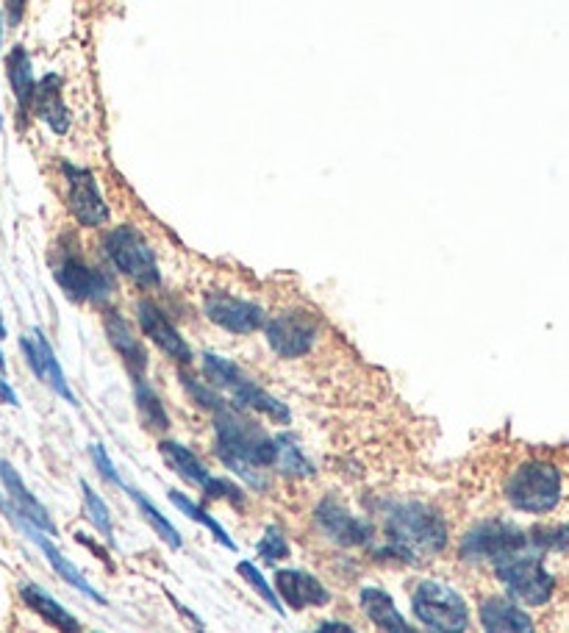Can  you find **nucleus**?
I'll list each match as a JSON object with an SVG mask.
<instances>
[{
    "instance_id": "f257e3e1",
    "label": "nucleus",
    "mask_w": 569,
    "mask_h": 633,
    "mask_svg": "<svg viewBox=\"0 0 569 633\" xmlns=\"http://www.w3.org/2000/svg\"><path fill=\"white\" fill-rule=\"evenodd\" d=\"M389 545L375 556L400 564H422L447 547V522L439 511L420 500H386L378 506Z\"/></svg>"
},
{
    "instance_id": "f03ea898",
    "label": "nucleus",
    "mask_w": 569,
    "mask_h": 633,
    "mask_svg": "<svg viewBox=\"0 0 569 633\" xmlns=\"http://www.w3.org/2000/svg\"><path fill=\"white\" fill-rule=\"evenodd\" d=\"M214 431H217V456L239 481L253 489H267L264 470L275 464V436H267L259 422L239 414L231 406L214 411Z\"/></svg>"
},
{
    "instance_id": "7ed1b4c3",
    "label": "nucleus",
    "mask_w": 569,
    "mask_h": 633,
    "mask_svg": "<svg viewBox=\"0 0 569 633\" xmlns=\"http://www.w3.org/2000/svg\"><path fill=\"white\" fill-rule=\"evenodd\" d=\"M503 492H506L511 509L542 517V514H550L561 503L564 475H561V470L553 461L528 459L517 464V470L508 475Z\"/></svg>"
},
{
    "instance_id": "20e7f679",
    "label": "nucleus",
    "mask_w": 569,
    "mask_h": 633,
    "mask_svg": "<svg viewBox=\"0 0 569 633\" xmlns=\"http://www.w3.org/2000/svg\"><path fill=\"white\" fill-rule=\"evenodd\" d=\"M500 584L506 586L508 597L525 606H545L556 595V575L545 567V556L531 545L514 553L511 559L495 567Z\"/></svg>"
},
{
    "instance_id": "39448f33",
    "label": "nucleus",
    "mask_w": 569,
    "mask_h": 633,
    "mask_svg": "<svg viewBox=\"0 0 569 633\" xmlns=\"http://www.w3.org/2000/svg\"><path fill=\"white\" fill-rule=\"evenodd\" d=\"M411 611L431 633H464L470 628V606L445 581H420L411 592Z\"/></svg>"
},
{
    "instance_id": "423d86ee",
    "label": "nucleus",
    "mask_w": 569,
    "mask_h": 633,
    "mask_svg": "<svg viewBox=\"0 0 569 633\" xmlns=\"http://www.w3.org/2000/svg\"><path fill=\"white\" fill-rule=\"evenodd\" d=\"M525 547H528V531H522L520 525L506 520H483L461 536L458 556L470 564L497 567L500 561L511 559Z\"/></svg>"
},
{
    "instance_id": "0eeeda50",
    "label": "nucleus",
    "mask_w": 569,
    "mask_h": 633,
    "mask_svg": "<svg viewBox=\"0 0 569 633\" xmlns=\"http://www.w3.org/2000/svg\"><path fill=\"white\" fill-rule=\"evenodd\" d=\"M203 370L209 375L214 384L231 392V398L236 400V406L250 411H259L264 417H270L275 422H289L292 420V411L289 406H284L281 400L273 398L267 389H261L256 381H250L248 375L242 373L236 364H231L228 359H220L214 353H206L203 356Z\"/></svg>"
},
{
    "instance_id": "6e6552de",
    "label": "nucleus",
    "mask_w": 569,
    "mask_h": 633,
    "mask_svg": "<svg viewBox=\"0 0 569 633\" xmlns=\"http://www.w3.org/2000/svg\"><path fill=\"white\" fill-rule=\"evenodd\" d=\"M103 248L109 253V259L114 261V267L123 275H128L137 286L153 289V286L161 284L156 256H153V250L137 228H131V225L114 228L112 234H106V239H103Z\"/></svg>"
},
{
    "instance_id": "1a4fd4ad",
    "label": "nucleus",
    "mask_w": 569,
    "mask_h": 633,
    "mask_svg": "<svg viewBox=\"0 0 569 633\" xmlns=\"http://www.w3.org/2000/svg\"><path fill=\"white\" fill-rule=\"evenodd\" d=\"M159 453L164 456L167 461V467L175 470L184 481H189L192 486H198L200 492L211 500H231L234 506H239L245 495H242V489L231 481H225V478H214L209 470H206V464L189 450L186 445L181 442H173V439H164L159 445Z\"/></svg>"
},
{
    "instance_id": "9d476101",
    "label": "nucleus",
    "mask_w": 569,
    "mask_h": 633,
    "mask_svg": "<svg viewBox=\"0 0 569 633\" xmlns=\"http://www.w3.org/2000/svg\"><path fill=\"white\" fill-rule=\"evenodd\" d=\"M0 509H3V514H6V517L14 522V528H20V534L28 536V539H31V542H34L39 550H42V556L50 561V567L56 570V575H59L62 581H67V584L73 586V589H78V592H84L89 600H95V603H106V597L98 595V589L89 584L87 578H84V572L78 570V567H75L73 561L67 559V556H62V553H59V547L50 542L48 534H42V531H37L31 522L23 520V517H20V514H17V511L9 506V500H3V497H0Z\"/></svg>"
},
{
    "instance_id": "9b49d317",
    "label": "nucleus",
    "mask_w": 569,
    "mask_h": 633,
    "mask_svg": "<svg viewBox=\"0 0 569 633\" xmlns=\"http://www.w3.org/2000/svg\"><path fill=\"white\" fill-rule=\"evenodd\" d=\"M317 323L311 320L306 311H286V314H278L273 323H267L264 334H267V342L270 348L284 356V359H297V356H306L314 342H317Z\"/></svg>"
},
{
    "instance_id": "f8f14e48",
    "label": "nucleus",
    "mask_w": 569,
    "mask_h": 633,
    "mask_svg": "<svg viewBox=\"0 0 569 633\" xmlns=\"http://www.w3.org/2000/svg\"><path fill=\"white\" fill-rule=\"evenodd\" d=\"M314 522L322 534L339 547H364L370 545L375 536L370 522L356 517L353 511H347L342 503H336L331 497H325L314 509Z\"/></svg>"
},
{
    "instance_id": "ddd939ff",
    "label": "nucleus",
    "mask_w": 569,
    "mask_h": 633,
    "mask_svg": "<svg viewBox=\"0 0 569 633\" xmlns=\"http://www.w3.org/2000/svg\"><path fill=\"white\" fill-rule=\"evenodd\" d=\"M56 281L62 286V292L75 303H103L112 292V278L89 267L87 261L75 259V256H64L62 264L56 267Z\"/></svg>"
},
{
    "instance_id": "4468645a",
    "label": "nucleus",
    "mask_w": 569,
    "mask_h": 633,
    "mask_svg": "<svg viewBox=\"0 0 569 633\" xmlns=\"http://www.w3.org/2000/svg\"><path fill=\"white\" fill-rule=\"evenodd\" d=\"M64 181H67V203L70 211L75 214V220L81 225H103L109 220V206L100 195L95 175L73 164H62Z\"/></svg>"
},
{
    "instance_id": "2eb2a0df",
    "label": "nucleus",
    "mask_w": 569,
    "mask_h": 633,
    "mask_svg": "<svg viewBox=\"0 0 569 633\" xmlns=\"http://www.w3.org/2000/svg\"><path fill=\"white\" fill-rule=\"evenodd\" d=\"M275 595L289 609H320L331 603V592L322 586L320 578H314L306 570H278L275 572Z\"/></svg>"
},
{
    "instance_id": "dca6fc26",
    "label": "nucleus",
    "mask_w": 569,
    "mask_h": 633,
    "mask_svg": "<svg viewBox=\"0 0 569 633\" xmlns=\"http://www.w3.org/2000/svg\"><path fill=\"white\" fill-rule=\"evenodd\" d=\"M206 314L214 325H220L231 334H250L264 325V311L256 303H248V300L234 298V295H225V292H217V295H209L206 298Z\"/></svg>"
},
{
    "instance_id": "f3484780",
    "label": "nucleus",
    "mask_w": 569,
    "mask_h": 633,
    "mask_svg": "<svg viewBox=\"0 0 569 633\" xmlns=\"http://www.w3.org/2000/svg\"><path fill=\"white\" fill-rule=\"evenodd\" d=\"M20 348H23L25 361L31 364V370H34V375H37L39 381L50 384V389H56V395H62L67 403H73L75 406L78 400H75L73 389H70V384H67V378H64L62 373V364L56 361V353H53V348L48 345L45 334H42L39 328H34V334L20 339Z\"/></svg>"
},
{
    "instance_id": "a211bd4d",
    "label": "nucleus",
    "mask_w": 569,
    "mask_h": 633,
    "mask_svg": "<svg viewBox=\"0 0 569 633\" xmlns=\"http://www.w3.org/2000/svg\"><path fill=\"white\" fill-rule=\"evenodd\" d=\"M0 484L6 489L9 495V506H12L23 520H28L37 531L42 534H56V525H53V517L48 514V509L39 503L34 492L25 486V481L20 478V472L14 470L12 464L6 459H0Z\"/></svg>"
},
{
    "instance_id": "6ab92c4d",
    "label": "nucleus",
    "mask_w": 569,
    "mask_h": 633,
    "mask_svg": "<svg viewBox=\"0 0 569 633\" xmlns=\"http://www.w3.org/2000/svg\"><path fill=\"white\" fill-rule=\"evenodd\" d=\"M478 620L483 633H536L531 614L503 595L483 597L478 606Z\"/></svg>"
},
{
    "instance_id": "aec40b11",
    "label": "nucleus",
    "mask_w": 569,
    "mask_h": 633,
    "mask_svg": "<svg viewBox=\"0 0 569 633\" xmlns=\"http://www.w3.org/2000/svg\"><path fill=\"white\" fill-rule=\"evenodd\" d=\"M137 317L139 325H142V331L150 336V342H153L164 356L181 361V364L192 361V350H189V345L184 342V336L175 331L173 323L161 314V309L156 303L142 300L137 309Z\"/></svg>"
},
{
    "instance_id": "412c9836",
    "label": "nucleus",
    "mask_w": 569,
    "mask_h": 633,
    "mask_svg": "<svg viewBox=\"0 0 569 633\" xmlns=\"http://www.w3.org/2000/svg\"><path fill=\"white\" fill-rule=\"evenodd\" d=\"M361 611L367 614V620L381 633H417L409 625V620L400 614L395 600L381 586H364L359 595Z\"/></svg>"
},
{
    "instance_id": "4be33fe9",
    "label": "nucleus",
    "mask_w": 569,
    "mask_h": 633,
    "mask_svg": "<svg viewBox=\"0 0 569 633\" xmlns=\"http://www.w3.org/2000/svg\"><path fill=\"white\" fill-rule=\"evenodd\" d=\"M106 334H109L112 348L128 364V373L134 375L137 381H142V373L148 367V350L142 348V342L134 336V331H131V325H128L123 314H117V311L106 314Z\"/></svg>"
},
{
    "instance_id": "5701e85b",
    "label": "nucleus",
    "mask_w": 569,
    "mask_h": 633,
    "mask_svg": "<svg viewBox=\"0 0 569 633\" xmlns=\"http://www.w3.org/2000/svg\"><path fill=\"white\" fill-rule=\"evenodd\" d=\"M34 112L42 123H48L56 134H64L70 125V114L62 100V78L59 75H45L42 81H37V95H34Z\"/></svg>"
},
{
    "instance_id": "b1692460",
    "label": "nucleus",
    "mask_w": 569,
    "mask_h": 633,
    "mask_svg": "<svg viewBox=\"0 0 569 633\" xmlns=\"http://www.w3.org/2000/svg\"><path fill=\"white\" fill-rule=\"evenodd\" d=\"M20 597H23V603L28 609L39 614L42 620L50 622L53 628H59L62 633H81V622L75 620L70 611L64 609L59 600H53V597L45 592V589H39L37 584H23L20 586Z\"/></svg>"
},
{
    "instance_id": "393cba45",
    "label": "nucleus",
    "mask_w": 569,
    "mask_h": 633,
    "mask_svg": "<svg viewBox=\"0 0 569 633\" xmlns=\"http://www.w3.org/2000/svg\"><path fill=\"white\" fill-rule=\"evenodd\" d=\"M6 73H9V81H12V92L20 109L28 112L31 103H34V95H37V78H34V67H31V56L23 45L12 48V53L6 56Z\"/></svg>"
},
{
    "instance_id": "a878e982",
    "label": "nucleus",
    "mask_w": 569,
    "mask_h": 633,
    "mask_svg": "<svg viewBox=\"0 0 569 633\" xmlns=\"http://www.w3.org/2000/svg\"><path fill=\"white\" fill-rule=\"evenodd\" d=\"M273 467H278V472H281V475H286V478H309V475H314L311 461L306 459V453L300 450L295 436H289V434L275 436V464Z\"/></svg>"
},
{
    "instance_id": "bb28decb",
    "label": "nucleus",
    "mask_w": 569,
    "mask_h": 633,
    "mask_svg": "<svg viewBox=\"0 0 569 633\" xmlns=\"http://www.w3.org/2000/svg\"><path fill=\"white\" fill-rule=\"evenodd\" d=\"M167 497H170V503H173L175 509L181 511V514H186L189 520H195L198 525H203V528H206V531H209V534L214 536V539H217V542H220L225 550H236L234 539L228 536V531H225L223 525L214 520V517H211L209 511L203 509L200 503H195L192 497H186L184 492H178V489H170V492H167Z\"/></svg>"
},
{
    "instance_id": "cd10ccee",
    "label": "nucleus",
    "mask_w": 569,
    "mask_h": 633,
    "mask_svg": "<svg viewBox=\"0 0 569 633\" xmlns=\"http://www.w3.org/2000/svg\"><path fill=\"white\" fill-rule=\"evenodd\" d=\"M125 489H128V495L134 497V503H137L139 511H142V517L148 520L150 528H153V531L161 536V542H167V545L173 547V550H178V547L184 545V539H181V534H178V531L173 528V522L167 520V517H164V514L156 509V503H153L148 495H142V492H139V489H134V486H125Z\"/></svg>"
},
{
    "instance_id": "c85d7f7f",
    "label": "nucleus",
    "mask_w": 569,
    "mask_h": 633,
    "mask_svg": "<svg viewBox=\"0 0 569 633\" xmlns=\"http://www.w3.org/2000/svg\"><path fill=\"white\" fill-rule=\"evenodd\" d=\"M528 545L545 553H569V525H536L528 531Z\"/></svg>"
},
{
    "instance_id": "c756f323",
    "label": "nucleus",
    "mask_w": 569,
    "mask_h": 633,
    "mask_svg": "<svg viewBox=\"0 0 569 633\" xmlns=\"http://www.w3.org/2000/svg\"><path fill=\"white\" fill-rule=\"evenodd\" d=\"M134 392H137L139 414L145 417L148 428H153V431H167V428H170V417H167V411H164V406H161L156 389L148 384H142V381H137V389H134Z\"/></svg>"
},
{
    "instance_id": "7c9ffc66",
    "label": "nucleus",
    "mask_w": 569,
    "mask_h": 633,
    "mask_svg": "<svg viewBox=\"0 0 569 633\" xmlns=\"http://www.w3.org/2000/svg\"><path fill=\"white\" fill-rule=\"evenodd\" d=\"M81 492H84V506H87V514L92 525L98 528L103 539L109 542V545H117V539H114V525H112V514L106 509V503H103V497L87 484V481H81Z\"/></svg>"
},
{
    "instance_id": "2f4dec72",
    "label": "nucleus",
    "mask_w": 569,
    "mask_h": 633,
    "mask_svg": "<svg viewBox=\"0 0 569 633\" xmlns=\"http://www.w3.org/2000/svg\"><path fill=\"white\" fill-rule=\"evenodd\" d=\"M236 572H239V575H242V578H245V581L253 586V592H256V595H259L261 600H264V603H267V606L275 611V614H284V603L278 600L275 589L267 584V578L261 575L259 567H256L253 561H239V564H236Z\"/></svg>"
},
{
    "instance_id": "473e14b6",
    "label": "nucleus",
    "mask_w": 569,
    "mask_h": 633,
    "mask_svg": "<svg viewBox=\"0 0 569 633\" xmlns=\"http://www.w3.org/2000/svg\"><path fill=\"white\" fill-rule=\"evenodd\" d=\"M259 556L264 561H281L289 556V545H286V536L281 534V528L278 525H270L264 536L259 539Z\"/></svg>"
},
{
    "instance_id": "72a5a7b5",
    "label": "nucleus",
    "mask_w": 569,
    "mask_h": 633,
    "mask_svg": "<svg viewBox=\"0 0 569 633\" xmlns=\"http://www.w3.org/2000/svg\"><path fill=\"white\" fill-rule=\"evenodd\" d=\"M89 450H92V459H95V467H98L100 475H103V478H106L109 484H114V486H120V489H125L123 478H120V472H117V467H114L112 456L106 453V447L98 445V442H95V445L89 447Z\"/></svg>"
},
{
    "instance_id": "f704fd0d",
    "label": "nucleus",
    "mask_w": 569,
    "mask_h": 633,
    "mask_svg": "<svg viewBox=\"0 0 569 633\" xmlns=\"http://www.w3.org/2000/svg\"><path fill=\"white\" fill-rule=\"evenodd\" d=\"M311 633H359L350 622H342V620H322L317 628Z\"/></svg>"
},
{
    "instance_id": "c9c22d12",
    "label": "nucleus",
    "mask_w": 569,
    "mask_h": 633,
    "mask_svg": "<svg viewBox=\"0 0 569 633\" xmlns=\"http://www.w3.org/2000/svg\"><path fill=\"white\" fill-rule=\"evenodd\" d=\"M0 403H9V406H20V398L14 395V389L3 378H0Z\"/></svg>"
},
{
    "instance_id": "e433bc0d",
    "label": "nucleus",
    "mask_w": 569,
    "mask_h": 633,
    "mask_svg": "<svg viewBox=\"0 0 569 633\" xmlns=\"http://www.w3.org/2000/svg\"><path fill=\"white\" fill-rule=\"evenodd\" d=\"M23 9H25L23 3H9V6H6V12H12V14H14V17H12V20H9V23H12V25L20 23V14H23Z\"/></svg>"
},
{
    "instance_id": "4c0bfd02",
    "label": "nucleus",
    "mask_w": 569,
    "mask_h": 633,
    "mask_svg": "<svg viewBox=\"0 0 569 633\" xmlns=\"http://www.w3.org/2000/svg\"><path fill=\"white\" fill-rule=\"evenodd\" d=\"M6 336V323H3V314H0V339Z\"/></svg>"
},
{
    "instance_id": "58836bf2",
    "label": "nucleus",
    "mask_w": 569,
    "mask_h": 633,
    "mask_svg": "<svg viewBox=\"0 0 569 633\" xmlns=\"http://www.w3.org/2000/svg\"><path fill=\"white\" fill-rule=\"evenodd\" d=\"M6 370V356H3V350H0V373Z\"/></svg>"
},
{
    "instance_id": "ea45409f",
    "label": "nucleus",
    "mask_w": 569,
    "mask_h": 633,
    "mask_svg": "<svg viewBox=\"0 0 569 633\" xmlns=\"http://www.w3.org/2000/svg\"><path fill=\"white\" fill-rule=\"evenodd\" d=\"M0 45H3V14H0Z\"/></svg>"
},
{
    "instance_id": "a19ab883",
    "label": "nucleus",
    "mask_w": 569,
    "mask_h": 633,
    "mask_svg": "<svg viewBox=\"0 0 569 633\" xmlns=\"http://www.w3.org/2000/svg\"><path fill=\"white\" fill-rule=\"evenodd\" d=\"M0 131H3V114H0Z\"/></svg>"
},
{
    "instance_id": "79ce46f5",
    "label": "nucleus",
    "mask_w": 569,
    "mask_h": 633,
    "mask_svg": "<svg viewBox=\"0 0 569 633\" xmlns=\"http://www.w3.org/2000/svg\"><path fill=\"white\" fill-rule=\"evenodd\" d=\"M198 633H206V631H203V628H198Z\"/></svg>"
}]
</instances>
